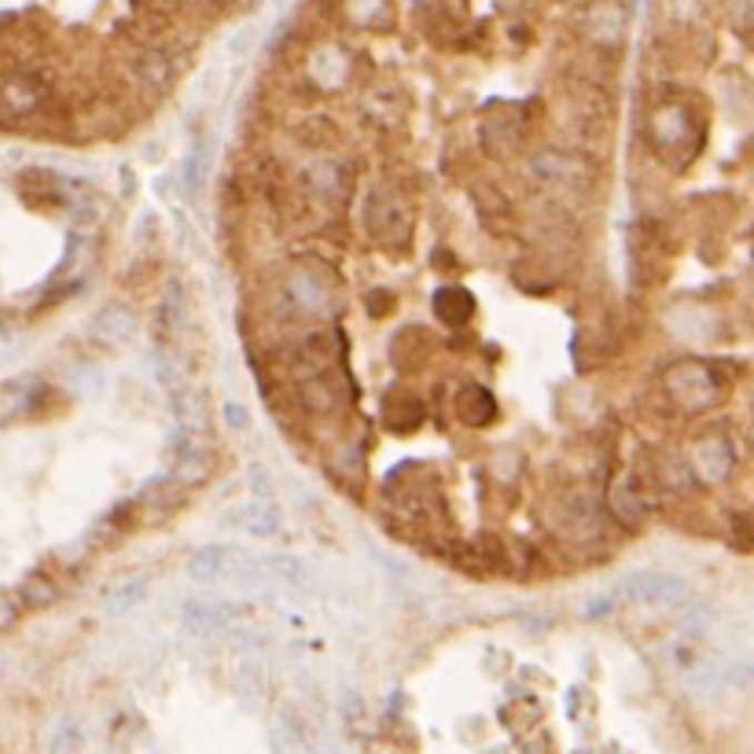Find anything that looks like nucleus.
<instances>
[{
    "label": "nucleus",
    "mask_w": 754,
    "mask_h": 754,
    "mask_svg": "<svg viewBox=\"0 0 754 754\" xmlns=\"http://www.w3.org/2000/svg\"><path fill=\"white\" fill-rule=\"evenodd\" d=\"M696 471L706 482H725L728 471H733V445L722 431L703 434L696 442Z\"/></svg>",
    "instance_id": "f8f14e48"
},
{
    "label": "nucleus",
    "mask_w": 754,
    "mask_h": 754,
    "mask_svg": "<svg viewBox=\"0 0 754 754\" xmlns=\"http://www.w3.org/2000/svg\"><path fill=\"white\" fill-rule=\"evenodd\" d=\"M247 556L240 549H229V545H203L199 552H192L184 563V574L199 585H218V582H229V574L240 567Z\"/></svg>",
    "instance_id": "39448f33"
},
{
    "label": "nucleus",
    "mask_w": 754,
    "mask_h": 754,
    "mask_svg": "<svg viewBox=\"0 0 754 754\" xmlns=\"http://www.w3.org/2000/svg\"><path fill=\"white\" fill-rule=\"evenodd\" d=\"M19 604L22 607H30V611H41V607H52L56 604V582L49 579V574L44 571H33V574H27V579H22V585H19Z\"/></svg>",
    "instance_id": "5701e85b"
},
{
    "label": "nucleus",
    "mask_w": 754,
    "mask_h": 754,
    "mask_svg": "<svg viewBox=\"0 0 754 754\" xmlns=\"http://www.w3.org/2000/svg\"><path fill=\"white\" fill-rule=\"evenodd\" d=\"M364 218H369L372 240H380L383 247H394V251L409 247L412 218H409V207L394 192H386V188L372 192L369 195V214H364Z\"/></svg>",
    "instance_id": "f257e3e1"
},
{
    "label": "nucleus",
    "mask_w": 754,
    "mask_h": 754,
    "mask_svg": "<svg viewBox=\"0 0 754 754\" xmlns=\"http://www.w3.org/2000/svg\"><path fill=\"white\" fill-rule=\"evenodd\" d=\"M92 332H97V339H103V343L125 346V343H133V339H137L140 324H137V313L129 310V305L114 302V305H108V310L97 316V321H92Z\"/></svg>",
    "instance_id": "4468645a"
},
{
    "label": "nucleus",
    "mask_w": 754,
    "mask_h": 754,
    "mask_svg": "<svg viewBox=\"0 0 754 754\" xmlns=\"http://www.w3.org/2000/svg\"><path fill=\"white\" fill-rule=\"evenodd\" d=\"M666 394L674 398L681 409L703 412V409H711L717 402V394H722V391H717V380H714V372L706 369V364L685 361V364H677V369H670Z\"/></svg>",
    "instance_id": "f03ea898"
},
{
    "label": "nucleus",
    "mask_w": 754,
    "mask_h": 754,
    "mask_svg": "<svg viewBox=\"0 0 754 754\" xmlns=\"http://www.w3.org/2000/svg\"><path fill=\"white\" fill-rule=\"evenodd\" d=\"M262 567V579L269 585H284V589H302V585H310V571H305V563L302 560H294V556H269L258 563Z\"/></svg>",
    "instance_id": "a211bd4d"
},
{
    "label": "nucleus",
    "mask_w": 754,
    "mask_h": 754,
    "mask_svg": "<svg viewBox=\"0 0 754 754\" xmlns=\"http://www.w3.org/2000/svg\"><path fill=\"white\" fill-rule=\"evenodd\" d=\"M288 302H291V310L294 313H305V316H328L335 310V291L332 284H328L324 277H316V273H294L288 280Z\"/></svg>",
    "instance_id": "423d86ee"
},
{
    "label": "nucleus",
    "mask_w": 754,
    "mask_h": 754,
    "mask_svg": "<svg viewBox=\"0 0 754 754\" xmlns=\"http://www.w3.org/2000/svg\"><path fill=\"white\" fill-rule=\"evenodd\" d=\"M19 195H22V203L33 207V210H52V207L67 203L70 188L49 170H27L19 177Z\"/></svg>",
    "instance_id": "1a4fd4ad"
},
{
    "label": "nucleus",
    "mask_w": 754,
    "mask_h": 754,
    "mask_svg": "<svg viewBox=\"0 0 754 754\" xmlns=\"http://www.w3.org/2000/svg\"><path fill=\"white\" fill-rule=\"evenodd\" d=\"M615 604H619L615 596H604V600H600V604H589V615L600 619V615H607V611H615Z\"/></svg>",
    "instance_id": "2f4dec72"
},
{
    "label": "nucleus",
    "mask_w": 754,
    "mask_h": 754,
    "mask_svg": "<svg viewBox=\"0 0 754 754\" xmlns=\"http://www.w3.org/2000/svg\"><path fill=\"white\" fill-rule=\"evenodd\" d=\"M431 305H434V316H439L442 324H450V328L464 324L468 316H471V310H475V305H471V294L464 288H442V291H434Z\"/></svg>",
    "instance_id": "412c9836"
},
{
    "label": "nucleus",
    "mask_w": 754,
    "mask_h": 754,
    "mask_svg": "<svg viewBox=\"0 0 754 754\" xmlns=\"http://www.w3.org/2000/svg\"><path fill=\"white\" fill-rule=\"evenodd\" d=\"M148 589H151V579L148 574H133V579H125L122 585H114L108 600H103V615L108 619H118V615H125V611H133L140 600L148 596Z\"/></svg>",
    "instance_id": "aec40b11"
},
{
    "label": "nucleus",
    "mask_w": 754,
    "mask_h": 754,
    "mask_svg": "<svg viewBox=\"0 0 754 754\" xmlns=\"http://www.w3.org/2000/svg\"><path fill=\"white\" fill-rule=\"evenodd\" d=\"M225 423L232 431H247V423H251V420H247V409L240 402H229L225 405Z\"/></svg>",
    "instance_id": "7c9ffc66"
},
{
    "label": "nucleus",
    "mask_w": 754,
    "mask_h": 754,
    "mask_svg": "<svg viewBox=\"0 0 754 754\" xmlns=\"http://www.w3.org/2000/svg\"><path fill=\"white\" fill-rule=\"evenodd\" d=\"M652 137L663 151H681L688 144V137H700V129H696V118L688 114V108L666 103V108H659V114H655Z\"/></svg>",
    "instance_id": "6e6552de"
},
{
    "label": "nucleus",
    "mask_w": 754,
    "mask_h": 754,
    "mask_svg": "<svg viewBox=\"0 0 754 754\" xmlns=\"http://www.w3.org/2000/svg\"><path fill=\"white\" fill-rule=\"evenodd\" d=\"M302 402H305V409H313V412H335L339 405H343L339 380L332 372H321V375H313V380H305L302 383Z\"/></svg>",
    "instance_id": "6ab92c4d"
},
{
    "label": "nucleus",
    "mask_w": 754,
    "mask_h": 754,
    "mask_svg": "<svg viewBox=\"0 0 754 754\" xmlns=\"http://www.w3.org/2000/svg\"><path fill=\"white\" fill-rule=\"evenodd\" d=\"M607 509H611V515H615V520L626 526V530H637V526H644V520H647V501L641 497V490H637V482H633L630 475L626 479H619L615 486H611V493H607Z\"/></svg>",
    "instance_id": "ddd939ff"
},
{
    "label": "nucleus",
    "mask_w": 754,
    "mask_h": 754,
    "mask_svg": "<svg viewBox=\"0 0 754 754\" xmlns=\"http://www.w3.org/2000/svg\"><path fill=\"white\" fill-rule=\"evenodd\" d=\"M92 258H97V240H92V235H86V232H81V235L74 232V235H70L67 258H63V262H59V269H56V277H74V273H86Z\"/></svg>",
    "instance_id": "393cba45"
},
{
    "label": "nucleus",
    "mask_w": 754,
    "mask_h": 754,
    "mask_svg": "<svg viewBox=\"0 0 754 754\" xmlns=\"http://www.w3.org/2000/svg\"><path fill=\"white\" fill-rule=\"evenodd\" d=\"M240 604H232V600H207V596H195L188 600L184 611H181V626L188 633H218L232 626V619L240 615Z\"/></svg>",
    "instance_id": "0eeeda50"
},
{
    "label": "nucleus",
    "mask_w": 754,
    "mask_h": 754,
    "mask_svg": "<svg viewBox=\"0 0 754 754\" xmlns=\"http://www.w3.org/2000/svg\"><path fill=\"white\" fill-rule=\"evenodd\" d=\"M232 523L251 537H273L280 534V512L269 501H254L232 515Z\"/></svg>",
    "instance_id": "f3484780"
},
{
    "label": "nucleus",
    "mask_w": 754,
    "mask_h": 754,
    "mask_svg": "<svg viewBox=\"0 0 754 754\" xmlns=\"http://www.w3.org/2000/svg\"><path fill=\"white\" fill-rule=\"evenodd\" d=\"M302 181L328 207H343L350 195V170L332 155H313L302 167Z\"/></svg>",
    "instance_id": "20e7f679"
},
{
    "label": "nucleus",
    "mask_w": 754,
    "mask_h": 754,
    "mask_svg": "<svg viewBox=\"0 0 754 754\" xmlns=\"http://www.w3.org/2000/svg\"><path fill=\"white\" fill-rule=\"evenodd\" d=\"M19 346H22L19 332H11V328H0V361H8L11 353H19Z\"/></svg>",
    "instance_id": "c756f323"
},
{
    "label": "nucleus",
    "mask_w": 754,
    "mask_h": 754,
    "mask_svg": "<svg viewBox=\"0 0 754 754\" xmlns=\"http://www.w3.org/2000/svg\"><path fill=\"white\" fill-rule=\"evenodd\" d=\"M86 747V725L78 717H59L49 733V754H81Z\"/></svg>",
    "instance_id": "b1692460"
},
{
    "label": "nucleus",
    "mask_w": 754,
    "mask_h": 754,
    "mask_svg": "<svg viewBox=\"0 0 754 754\" xmlns=\"http://www.w3.org/2000/svg\"><path fill=\"white\" fill-rule=\"evenodd\" d=\"M619 596L644 607H674L688 596V585L670 571H637L619 585Z\"/></svg>",
    "instance_id": "7ed1b4c3"
},
{
    "label": "nucleus",
    "mask_w": 754,
    "mask_h": 754,
    "mask_svg": "<svg viewBox=\"0 0 754 754\" xmlns=\"http://www.w3.org/2000/svg\"><path fill=\"white\" fill-rule=\"evenodd\" d=\"M736 33L747 44H754V0H744V4H740V11H736Z\"/></svg>",
    "instance_id": "cd10ccee"
},
{
    "label": "nucleus",
    "mask_w": 754,
    "mask_h": 754,
    "mask_svg": "<svg viewBox=\"0 0 754 754\" xmlns=\"http://www.w3.org/2000/svg\"><path fill=\"white\" fill-rule=\"evenodd\" d=\"M173 420H177V434L203 439L207 428H210L207 394L195 391V386H177V391H173Z\"/></svg>",
    "instance_id": "9b49d317"
},
{
    "label": "nucleus",
    "mask_w": 754,
    "mask_h": 754,
    "mask_svg": "<svg viewBox=\"0 0 754 754\" xmlns=\"http://www.w3.org/2000/svg\"><path fill=\"white\" fill-rule=\"evenodd\" d=\"M383 420L391 423L394 431H412L423 420L420 398H412V394H391L383 402Z\"/></svg>",
    "instance_id": "4be33fe9"
},
{
    "label": "nucleus",
    "mask_w": 754,
    "mask_h": 754,
    "mask_svg": "<svg viewBox=\"0 0 754 754\" xmlns=\"http://www.w3.org/2000/svg\"><path fill=\"white\" fill-rule=\"evenodd\" d=\"M534 173L541 177L545 184H567V188H579L585 177H589V167L582 162V155H571V151H537L534 155Z\"/></svg>",
    "instance_id": "9d476101"
},
{
    "label": "nucleus",
    "mask_w": 754,
    "mask_h": 754,
    "mask_svg": "<svg viewBox=\"0 0 754 754\" xmlns=\"http://www.w3.org/2000/svg\"><path fill=\"white\" fill-rule=\"evenodd\" d=\"M19 611H22V604H19V596L16 593H4V589H0V630H11L19 622Z\"/></svg>",
    "instance_id": "bb28decb"
},
{
    "label": "nucleus",
    "mask_w": 754,
    "mask_h": 754,
    "mask_svg": "<svg viewBox=\"0 0 754 754\" xmlns=\"http://www.w3.org/2000/svg\"><path fill=\"white\" fill-rule=\"evenodd\" d=\"M159 316H162V328H167L170 339H181L188 332V321H192V305H188V294L181 288V280H170L167 291H162Z\"/></svg>",
    "instance_id": "2eb2a0df"
},
{
    "label": "nucleus",
    "mask_w": 754,
    "mask_h": 754,
    "mask_svg": "<svg viewBox=\"0 0 754 754\" xmlns=\"http://www.w3.org/2000/svg\"><path fill=\"white\" fill-rule=\"evenodd\" d=\"M251 490H254L262 501L273 497V482H269V471H265V468H251Z\"/></svg>",
    "instance_id": "c85d7f7f"
},
{
    "label": "nucleus",
    "mask_w": 754,
    "mask_h": 754,
    "mask_svg": "<svg viewBox=\"0 0 754 754\" xmlns=\"http://www.w3.org/2000/svg\"><path fill=\"white\" fill-rule=\"evenodd\" d=\"M456 416L468 428H486V423L497 420V402H493V394L486 386H464L461 394H456Z\"/></svg>",
    "instance_id": "dca6fc26"
},
{
    "label": "nucleus",
    "mask_w": 754,
    "mask_h": 754,
    "mask_svg": "<svg viewBox=\"0 0 754 754\" xmlns=\"http://www.w3.org/2000/svg\"><path fill=\"white\" fill-rule=\"evenodd\" d=\"M235 681H240V696H247L251 703H262L265 700V674H262V666H258V663L240 666Z\"/></svg>",
    "instance_id": "a878e982"
}]
</instances>
